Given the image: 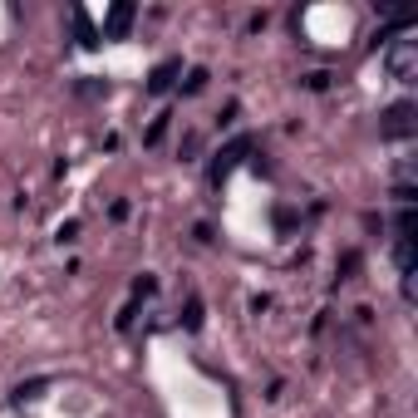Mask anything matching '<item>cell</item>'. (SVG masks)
I'll use <instances>...</instances> for the list:
<instances>
[{"label":"cell","instance_id":"6","mask_svg":"<svg viewBox=\"0 0 418 418\" xmlns=\"http://www.w3.org/2000/svg\"><path fill=\"white\" fill-rule=\"evenodd\" d=\"M74 30H79V45H84V50H94V45H99V30L89 25V15H84V10H74Z\"/></svg>","mask_w":418,"mask_h":418},{"label":"cell","instance_id":"2","mask_svg":"<svg viewBox=\"0 0 418 418\" xmlns=\"http://www.w3.org/2000/svg\"><path fill=\"white\" fill-rule=\"evenodd\" d=\"M414 133V104H394L384 113V138H409Z\"/></svg>","mask_w":418,"mask_h":418},{"label":"cell","instance_id":"1","mask_svg":"<svg viewBox=\"0 0 418 418\" xmlns=\"http://www.w3.org/2000/svg\"><path fill=\"white\" fill-rule=\"evenodd\" d=\"M384 69H389V79L414 84V74H418V40H394L389 54H384Z\"/></svg>","mask_w":418,"mask_h":418},{"label":"cell","instance_id":"10","mask_svg":"<svg viewBox=\"0 0 418 418\" xmlns=\"http://www.w3.org/2000/svg\"><path fill=\"white\" fill-rule=\"evenodd\" d=\"M182 325H187V330H197V325H202V301H192V306H187V320H182Z\"/></svg>","mask_w":418,"mask_h":418},{"label":"cell","instance_id":"9","mask_svg":"<svg viewBox=\"0 0 418 418\" xmlns=\"http://www.w3.org/2000/svg\"><path fill=\"white\" fill-rule=\"evenodd\" d=\"M330 79H335V74H325V69H315V74H306V89H330Z\"/></svg>","mask_w":418,"mask_h":418},{"label":"cell","instance_id":"8","mask_svg":"<svg viewBox=\"0 0 418 418\" xmlns=\"http://www.w3.org/2000/svg\"><path fill=\"white\" fill-rule=\"evenodd\" d=\"M45 384H50V379H35V384H20V389H15V404H25V399H40V389H45Z\"/></svg>","mask_w":418,"mask_h":418},{"label":"cell","instance_id":"3","mask_svg":"<svg viewBox=\"0 0 418 418\" xmlns=\"http://www.w3.org/2000/svg\"><path fill=\"white\" fill-rule=\"evenodd\" d=\"M241 153H251V138H236L226 153H216V168H211V187H221V182H226V173L236 168V158H241Z\"/></svg>","mask_w":418,"mask_h":418},{"label":"cell","instance_id":"7","mask_svg":"<svg viewBox=\"0 0 418 418\" xmlns=\"http://www.w3.org/2000/svg\"><path fill=\"white\" fill-rule=\"evenodd\" d=\"M207 89V69H187V79H182V94H202Z\"/></svg>","mask_w":418,"mask_h":418},{"label":"cell","instance_id":"5","mask_svg":"<svg viewBox=\"0 0 418 418\" xmlns=\"http://www.w3.org/2000/svg\"><path fill=\"white\" fill-rule=\"evenodd\" d=\"M178 74H182V59H168V64H158V69H153V79H148V94H168Z\"/></svg>","mask_w":418,"mask_h":418},{"label":"cell","instance_id":"4","mask_svg":"<svg viewBox=\"0 0 418 418\" xmlns=\"http://www.w3.org/2000/svg\"><path fill=\"white\" fill-rule=\"evenodd\" d=\"M128 25H133V5L123 0V5H113V10H108L104 35H99V40H123V35H128Z\"/></svg>","mask_w":418,"mask_h":418}]
</instances>
